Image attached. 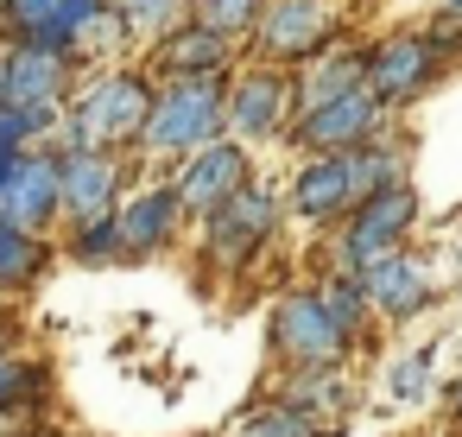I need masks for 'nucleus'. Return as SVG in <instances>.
Here are the masks:
<instances>
[{"label":"nucleus","instance_id":"1","mask_svg":"<svg viewBox=\"0 0 462 437\" xmlns=\"http://www.w3.org/2000/svg\"><path fill=\"white\" fill-rule=\"evenodd\" d=\"M146 115H152V83L140 70H108L58 121L64 127V153H83V146L89 153H115V146L146 134Z\"/></svg>","mask_w":462,"mask_h":437},{"label":"nucleus","instance_id":"2","mask_svg":"<svg viewBox=\"0 0 462 437\" xmlns=\"http://www.w3.org/2000/svg\"><path fill=\"white\" fill-rule=\"evenodd\" d=\"M222 127H228V77H184V83L152 89L140 146L165 153V159H190L209 140H222Z\"/></svg>","mask_w":462,"mask_h":437},{"label":"nucleus","instance_id":"3","mask_svg":"<svg viewBox=\"0 0 462 437\" xmlns=\"http://www.w3.org/2000/svg\"><path fill=\"white\" fill-rule=\"evenodd\" d=\"M348 342H355V330L329 311L323 292H285L273 304V349L285 361H298V367H336L348 355Z\"/></svg>","mask_w":462,"mask_h":437},{"label":"nucleus","instance_id":"4","mask_svg":"<svg viewBox=\"0 0 462 437\" xmlns=\"http://www.w3.org/2000/svg\"><path fill=\"white\" fill-rule=\"evenodd\" d=\"M64 216V197H58V153H14L0 165V222H14L26 235H51V222Z\"/></svg>","mask_w":462,"mask_h":437},{"label":"nucleus","instance_id":"5","mask_svg":"<svg viewBox=\"0 0 462 437\" xmlns=\"http://www.w3.org/2000/svg\"><path fill=\"white\" fill-rule=\"evenodd\" d=\"M411 222H418V197H411V184H399V191H380V197L355 203V222L342 228V279H355L361 266H374V260L399 254V247H405V235H411Z\"/></svg>","mask_w":462,"mask_h":437},{"label":"nucleus","instance_id":"6","mask_svg":"<svg viewBox=\"0 0 462 437\" xmlns=\"http://www.w3.org/2000/svg\"><path fill=\"white\" fill-rule=\"evenodd\" d=\"M273 228H279V197L260 191L254 178H247L222 209L203 216V241H209V254H216L222 266H247V260L273 241Z\"/></svg>","mask_w":462,"mask_h":437},{"label":"nucleus","instance_id":"7","mask_svg":"<svg viewBox=\"0 0 462 437\" xmlns=\"http://www.w3.org/2000/svg\"><path fill=\"white\" fill-rule=\"evenodd\" d=\"M380 127H386V102L361 83V89H348V96H336V102L298 115L291 140H298L304 153H355V146L380 140Z\"/></svg>","mask_w":462,"mask_h":437},{"label":"nucleus","instance_id":"8","mask_svg":"<svg viewBox=\"0 0 462 437\" xmlns=\"http://www.w3.org/2000/svg\"><path fill=\"white\" fill-rule=\"evenodd\" d=\"M254 33H260L266 58H279V64L317 58V51L336 39V7H329V0H273Z\"/></svg>","mask_w":462,"mask_h":437},{"label":"nucleus","instance_id":"9","mask_svg":"<svg viewBox=\"0 0 462 437\" xmlns=\"http://www.w3.org/2000/svg\"><path fill=\"white\" fill-rule=\"evenodd\" d=\"M437 77V39L424 33H393L367 51V89L393 108V102H411L424 83Z\"/></svg>","mask_w":462,"mask_h":437},{"label":"nucleus","instance_id":"10","mask_svg":"<svg viewBox=\"0 0 462 437\" xmlns=\"http://www.w3.org/2000/svg\"><path fill=\"white\" fill-rule=\"evenodd\" d=\"M355 285H361L367 311H380V317H418V311L437 304V279H430V266L411 260L405 247L386 254V260H374V266H361Z\"/></svg>","mask_w":462,"mask_h":437},{"label":"nucleus","instance_id":"11","mask_svg":"<svg viewBox=\"0 0 462 437\" xmlns=\"http://www.w3.org/2000/svg\"><path fill=\"white\" fill-rule=\"evenodd\" d=\"M241 184H247V153H241L235 140H209L203 153L184 159V172H178L171 191H178L184 216H209V209H222Z\"/></svg>","mask_w":462,"mask_h":437},{"label":"nucleus","instance_id":"12","mask_svg":"<svg viewBox=\"0 0 462 437\" xmlns=\"http://www.w3.org/2000/svg\"><path fill=\"white\" fill-rule=\"evenodd\" d=\"M115 191H121V165L115 153H58V197L70 222H96L115 216Z\"/></svg>","mask_w":462,"mask_h":437},{"label":"nucleus","instance_id":"13","mask_svg":"<svg viewBox=\"0 0 462 437\" xmlns=\"http://www.w3.org/2000/svg\"><path fill=\"white\" fill-rule=\"evenodd\" d=\"M64 89H70V58H58V51L14 45L7 58H0V102H14V108H64Z\"/></svg>","mask_w":462,"mask_h":437},{"label":"nucleus","instance_id":"14","mask_svg":"<svg viewBox=\"0 0 462 437\" xmlns=\"http://www.w3.org/2000/svg\"><path fill=\"white\" fill-rule=\"evenodd\" d=\"M291 121V77L285 70H254L228 89V134L241 140H273Z\"/></svg>","mask_w":462,"mask_h":437},{"label":"nucleus","instance_id":"15","mask_svg":"<svg viewBox=\"0 0 462 437\" xmlns=\"http://www.w3.org/2000/svg\"><path fill=\"white\" fill-rule=\"evenodd\" d=\"M115 222H121V254H127V260H146V254L171 247V235H178V222H184V203H178L171 184H152V191H140L127 209H115Z\"/></svg>","mask_w":462,"mask_h":437},{"label":"nucleus","instance_id":"16","mask_svg":"<svg viewBox=\"0 0 462 437\" xmlns=\"http://www.w3.org/2000/svg\"><path fill=\"white\" fill-rule=\"evenodd\" d=\"M291 209H298V222H336L342 209H355L348 159H342V153H310V165H304L298 184H291Z\"/></svg>","mask_w":462,"mask_h":437},{"label":"nucleus","instance_id":"17","mask_svg":"<svg viewBox=\"0 0 462 437\" xmlns=\"http://www.w3.org/2000/svg\"><path fill=\"white\" fill-rule=\"evenodd\" d=\"M228 39H216V33H203V26H178V33H165L159 45H152V64L159 70H171V83H184V77H228Z\"/></svg>","mask_w":462,"mask_h":437},{"label":"nucleus","instance_id":"18","mask_svg":"<svg viewBox=\"0 0 462 437\" xmlns=\"http://www.w3.org/2000/svg\"><path fill=\"white\" fill-rule=\"evenodd\" d=\"M0 26L14 33V45L58 51L77 64V39L64 33V0H0Z\"/></svg>","mask_w":462,"mask_h":437},{"label":"nucleus","instance_id":"19","mask_svg":"<svg viewBox=\"0 0 462 437\" xmlns=\"http://www.w3.org/2000/svg\"><path fill=\"white\" fill-rule=\"evenodd\" d=\"M361 83H367V51L310 58V70L291 83V121L310 115V108H323V102H336V96H348V89H361Z\"/></svg>","mask_w":462,"mask_h":437},{"label":"nucleus","instance_id":"20","mask_svg":"<svg viewBox=\"0 0 462 437\" xmlns=\"http://www.w3.org/2000/svg\"><path fill=\"white\" fill-rule=\"evenodd\" d=\"M342 159H348V191H355V203H367V197L405 184V146H399V140H367V146H355V153H342Z\"/></svg>","mask_w":462,"mask_h":437},{"label":"nucleus","instance_id":"21","mask_svg":"<svg viewBox=\"0 0 462 437\" xmlns=\"http://www.w3.org/2000/svg\"><path fill=\"white\" fill-rule=\"evenodd\" d=\"M45 266H51V247H45L39 235L14 228V222H0V292H20V285H32Z\"/></svg>","mask_w":462,"mask_h":437},{"label":"nucleus","instance_id":"22","mask_svg":"<svg viewBox=\"0 0 462 437\" xmlns=\"http://www.w3.org/2000/svg\"><path fill=\"white\" fill-rule=\"evenodd\" d=\"M260 14H266V0H190V26H203V33L228 39V45L241 33H254Z\"/></svg>","mask_w":462,"mask_h":437},{"label":"nucleus","instance_id":"23","mask_svg":"<svg viewBox=\"0 0 462 437\" xmlns=\"http://www.w3.org/2000/svg\"><path fill=\"white\" fill-rule=\"evenodd\" d=\"M285 405H298L310 424H323V418H336V412L348 405V386L336 380V367H310V374L285 393Z\"/></svg>","mask_w":462,"mask_h":437},{"label":"nucleus","instance_id":"24","mask_svg":"<svg viewBox=\"0 0 462 437\" xmlns=\"http://www.w3.org/2000/svg\"><path fill=\"white\" fill-rule=\"evenodd\" d=\"M108 14L121 20V33H178L184 14H190V0H108Z\"/></svg>","mask_w":462,"mask_h":437},{"label":"nucleus","instance_id":"25","mask_svg":"<svg viewBox=\"0 0 462 437\" xmlns=\"http://www.w3.org/2000/svg\"><path fill=\"white\" fill-rule=\"evenodd\" d=\"M70 260H83V266H108V260H127V254H121V222H115V216H96V222H70Z\"/></svg>","mask_w":462,"mask_h":437},{"label":"nucleus","instance_id":"26","mask_svg":"<svg viewBox=\"0 0 462 437\" xmlns=\"http://www.w3.org/2000/svg\"><path fill=\"white\" fill-rule=\"evenodd\" d=\"M39 399H45V367L0 355V412H26V405H39Z\"/></svg>","mask_w":462,"mask_h":437},{"label":"nucleus","instance_id":"27","mask_svg":"<svg viewBox=\"0 0 462 437\" xmlns=\"http://www.w3.org/2000/svg\"><path fill=\"white\" fill-rule=\"evenodd\" d=\"M241 437H317V424L298 412V405H266V412H254L247 424H241Z\"/></svg>","mask_w":462,"mask_h":437},{"label":"nucleus","instance_id":"28","mask_svg":"<svg viewBox=\"0 0 462 437\" xmlns=\"http://www.w3.org/2000/svg\"><path fill=\"white\" fill-rule=\"evenodd\" d=\"M424 393H430V349H418L393 367V399H424Z\"/></svg>","mask_w":462,"mask_h":437},{"label":"nucleus","instance_id":"29","mask_svg":"<svg viewBox=\"0 0 462 437\" xmlns=\"http://www.w3.org/2000/svg\"><path fill=\"white\" fill-rule=\"evenodd\" d=\"M443 273H449V279L462 285V222L449 228V260H443Z\"/></svg>","mask_w":462,"mask_h":437},{"label":"nucleus","instance_id":"30","mask_svg":"<svg viewBox=\"0 0 462 437\" xmlns=\"http://www.w3.org/2000/svg\"><path fill=\"white\" fill-rule=\"evenodd\" d=\"M443 26H462V0H443Z\"/></svg>","mask_w":462,"mask_h":437},{"label":"nucleus","instance_id":"31","mask_svg":"<svg viewBox=\"0 0 462 437\" xmlns=\"http://www.w3.org/2000/svg\"><path fill=\"white\" fill-rule=\"evenodd\" d=\"M456 424H462V386H456Z\"/></svg>","mask_w":462,"mask_h":437},{"label":"nucleus","instance_id":"32","mask_svg":"<svg viewBox=\"0 0 462 437\" xmlns=\"http://www.w3.org/2000/svg\"><path fill=\"white\" fill-rule=\"evenodd\" d=\"M26 437H58V431H26Z\"/></svg>","mask_w":462,"mask_h":437},{"label":"nucleus","instance_id":"33","mask_svg":"<svg viewBox=\"0 0 462 437\" xmlns=\"http://www.w3.org/2000/svg\"><path fill=\"white\" fill-rule=\"evenodd\" d=\"M0 165H7V153H0Z\"/></svg>","mask_w":462,"mask_h":437}]
</instances>
